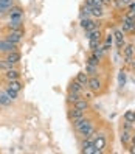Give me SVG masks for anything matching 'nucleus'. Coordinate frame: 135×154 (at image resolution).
<instances>
[{
	"instance_id": "423d86ee",
	"label": "nucleus",
	"mask_w": 135,
	"mask_h": 154,
	"mask_svg": "<svg viewBox=\"0 0 135 154\" xmlns=\"http://www.w3.org/2000/svg\"><path fill=\"white\" fill-rule=\"evenodd\" d=\"M71 123H73V129L76 132H79V131H82V129H87L88 126H92L93 125V120L88 119V117H82V119L75 120V122H71Z\"/></svg>"
},
{
	"instance_id": "7ed1b4c3",
	"label": "nucleus",
	"mask_w": 135,
	"mask_h": 154,
	"mask_svg": "<svg viewBox=\"0 0 135 154\" xmlns=\"http://www.w3.org/2000/svg\"><path fill=\"white\" fill-rule=\"evenodd\" d=\"M121 30L124 33H129V34H134L135 33V19H130L126 14H123L121 17Z\"/></svg>"
},
{
	"instance_id": "1a4fd4ad",
	"label": "nucleus",
	"mask_w": 135,
	"mask_h": 154,
	"mask_svg": "<svg viewBox=\"0 0 135 154\" xmlns=\"http://www.w3.org/2000/svg\"><path fill=\"white\" fill-rule=\"evenodd\" d=\"M8 17H10V19H20V20H23V8L19 6V5H13L10 8Z\"/></svg>"
},
{
	"instance_id": "58836bf2",
	"label": "nucleus",
	"mask_w": 135,
	"mask_h": 154,
	"mask_svg": "<svg viewBox=\"0 0 135 154\" xmlns=\"http://www.w3.org/2000/svg\"><path fill=\"white\" fill-rule=\"evenodd\" d=\"M121 2V5H123V8H128V5L132 2V0H120Z\"/></svg>"
},
{
	"instance_id": "dca6fc26",
	"label": "nucleus",
	"mask_w": 135,
	"mask_h": 154,
	"mask_svg": "<svg viewBox=\"0 0 135 154\" xmlns=\"http://www.w3.org/2000/svg\"><path fill=\"white\" fill-rule=\"evenodd\" d=\"M13 101L14 100L8 95L6 92H5V89L3 90H0V104H2L3 107H8V106H11L13 104Z\"/></svg>"
},
{
	"instance_id": "0eeeda50",
	"label": "nucleus",
	"mask_w": 135,
	"mask_h": 154,
	"mask_svg": "<svg viewBox=\"0 0 135 154\" xmlns=\"http://www.w3.org/2000/svg\"><path fill=\"white\" fill-rule=\"evenodd\" d=\"M79 25H81V28L86 30V31H93L96 28H100V23L96 20H93L92 17H84V19H81Z\"/></svg>"
},
{
	"instance_id": "412c9836",
	"label": "nucleus",
	"mask_w": 135,
	"mask_h": 154,
	"mask_svg": "<svg viewBox=\"0 0 135 154\" xmlns=\"http://www.w3.org/2000/svg\"><path fill=\"white\" fill-rule=\"evenodd\" d=\"M17 64H14V62H10L8 59H0V70L2 72H6V70H11V69H16Z\"/></svg>"
},
{
	"instance_id": "c9c22d12",
	"label": "nucleus",
	"mask_w": 135,
	"mask_h": 154,
	"mask_svg": "<svg viewBox=\"0 0 135 154\" xmlns=\"http://www.w3.org/2000/svg\"><path fill=\"white\" fill-rule=\"evenodd\" d=\"M0 5L2 6H8V8H11L14 5V0H0Z\"/></svg>"
},
{
	"instance_id": "c03bdc74",
	"label": "nucleus",
	"mask_w": 135,
	"mask_h": 154,
	"mask_svg": "<svg viewBox=\"0 0 135 154\" xmlns=\"http://www.w3.org/2000/svg\"><path fill=\"white\" fill-rule=\"evenodd\" d=\"M104 2H106L107 5H112V3H113V0H104Z\"/></svg>"
},
{
	"instance_id": "9b49d317",
	"label": "nucleus",
	"mask_w": 135,
	"mask_h": 154,
	"mask_svg": "<svg viewBox=\"0 0 135 154\" xmlns=\"http://www.w3.org/2000/svg\"><path fill=\"white\" fill-rule=\"evenodd\" d=\"M22 73L19 72V69H11V70H6L3 73V79L5 81H16V79H20Z\"/></svg>"
},
{
	"instance_id": "c756f323",
	"label": "nucleus",
	"mask_w": 135,
	"mask_h": 154,
	"mask_svg": "<svg viewBox=\"0 0 135 154\" xmlns=\"http://www.w3.org/2000/svg\"><path fill=\"white\" fill-rule=\"evenodd\" d=\"M124 120L130 122V123H135V111H126L124 112Z\"/></svg>"
},
{
	"instance_id": "72a5a7b5",
	"label": "nucleus",
	"mask_w": 135,
	"mask_h": 154,
	"mask_svg": "<svg viewBox=\"0 0 135 154\" xmlns=\"http://www.w3.org/2000/svg\"><path fill=\"white\" fill-rule=\"evenodd\" d=\"M88 44H90V50H95L96 47H100V44H101V42H100V41H95V39H90Z\"/></svg>"
},
{
	"instance_id": "e433bc0d",
	"label": "nucleus",
	"mask_w": 135,
	"mask_h": 154,
	"mask_svg": "<svg viewBox=\"0 0 135 154\" xmlns=\"http://www.w3.org/2000/svg\"><path fill=\"white\" fill-rule=\"evenodd\" d=\"M124 14L128 16V17H130V19H135V10H128Z\"/></svg>"
},
{
	"instance_id": "f3484780",
	"label": "nucleus",
	"mask_w": 135,
	"mask_h": 154,
	"mask_svg": "<svg viewBox=\"0 0 135 154\" xmlns=\"http://www.w3.org/2000/svg\"><path fill=\"white\" fill-rule=\"evenodd\" d=\"M19 28H23V20H20V19H10V23L6 25V30L13 31V30H19Z\"/></svg>"
},
{
	"instance_id": "a211bd4d",
	"label": "nucleus",
	"mask_w": 135,
	"mask_h": 154,
	"mask_svg": "<svg viewBox=\"0 0 135 154\" xmlns=\"http://www.w3.org/2000/svg\"><path fill=\"white\" fill-rule=\"evenodd\" d=\"M95 132H96V125L93 123L92 126H88L87 129H82V131H79V132H78V135H79L81 139H86V137H90V135H93Z\"/></svg>"
},
{
	"instance_id": "79ce46f5",
	"label": "nucleus",
	"mask_w": 135,
	"mask_h": 154,
	"mask_svg": "<svg viewBox=\"0 0 135 154\" xmlns=\"http://www.w3.org/2000/svg\"><path fill=\"white\" fill-rule=\"evenodd\" d=\"M129 152L135 154V145H130V148H129Z\"/></svg>"
},
{
	"instance_id": "39448f33",
	"label": "nucleus",
	"mask_w": 135,
	"mask_h": 154,
	"mask_svg": "<svg viewBox=\"0 0 135 154\" xmlns=\"http://www.w3.org/2000/svg\"><path fill=\"white\" fill-rule=\"evenodd\" d=\"M87 89L93 94H100L103 90V81L98 78V76H90L88 78V84H87Z\"/></svg>"
},
{
	"instance_id": "f704fd0d",
	"label": "nucleus",
	"mask_w": 135,
	"mask_h": 154,
	"mask_svg": "<svg viewBox=\"0 0 135 154\" xmlns=\"http://www.w3.org/2000/svg\"><path fill=\"white\" fill-rule=\"evenodd\" d=\"M8 13H10V8L0 5V17H5V16H8Z\"/></svg>"
},
{
	"instance_id": "7c9ffc66",
	"label": "nucleus",
	"mask_w": 135,
	"mask_h": 154,
	"mask_svg": "<svg viewBox=\"0 0 135 154\" xmlns=\"http://www.w3.org/2000/svg\"><path fill=\"white\" fill-rule=\"evenodd\" d=\"M126 84V72L124 70H121L120 73H118V86L120 87H123Z\"/></svg>"
},
{
	"instance_id": "20e7f679",
	"label": "nucleus",
	"mask_w": 135,
	"mask_h": 154,
	"mask_svg": "<svg viewBox=\"0 0 135 154\" xmlns=\"http://www.w3.org/2000/svg\"><path fill=\"white\" fill-rule=\"evenodd\" d=\"M123 62H124V66H129L130 64V61H132V56L135 55V45L134 44H126L124 47H123Z\"/></svg>"
},
{
	"instance_id": "393cba45",
	"label": "nucleus",
	"mask_w": 135,
	"mask_h": 154,
	"mask_svg": "<svg viewBox=\"0 0 135 154\" xmlns=\"http://www.w3.org/2000/svg\"><path fill=\"white\" fill-rule=\"evenodd\" d=\"M84 5H87V6H90V8H93V6H101V8H106V2L104 0H86V3Z\"/></svg>"
},
{
	"instance_id": "2eb2a0df",
	"label": "nucleus",
	"mask_w": 135,
	"mask_h": 154,
	"mask_svg": "<svg viewBox=\"0 0 135 154\" xmlns=\"http://www.w3.org/2000/svg\"><path fill=\"white\" fill-rule=\"evenodd\" d=\"M84 89H86V87H84V86L75 78V79L70 83V86H68V92H78V94H82V92H84Z\"/></svg>"
},
{
	"instance_id": "f03ea898",
	"label": "nucleus",
	"mask_w": 135,
	"mask_h": 154,
	"mask_svg": "<svg viewBox=\"0 0 135 154\" xmlns=\"http://www.w3.org/2000/svg\"><path fill=\"white\" fill-rule=\"evenodd\" d=\"M93 145H95V148H96V154H101L103 151H104V148H106V145H107V135L104 134V132H95V142H93Z\"/></svg>"
},
{
	"instance_id": "ea45409f",
	"label": "nucleus",
	"mask_w": 135,
	"mask_h": 154,
	"mask_svg": "<svg viewBox=\"0 0 135 154\" xmlns=\"http://www.w3.org/2000/svg\"><path fill=\"white\" fill-rule=\"evenodd\" d=\"M129 67H130L132 70H135V55L132 56V61H130V64H129Z\"/></svg>"
},
{
	"instance_id": "a18cd8bd",
	"label": "nucleus",
	"mask_w": 135,
	"mask_h": 154,
	"mask_svg": "<svg viewBox=\"0 0 135 154\" xmlns=\"http://www.w3.org/2000/svg\"><path fill=\"white\" fill-rule=\"evenodd\" d=\"M0 107H2V104H0Z\"/></svg>"
},
{
	"instance_id": "4be33fe9",
	"label": "nucleus",
	"mask_w": 135,
	"mask_h": 154,
	"mask_svg": "<svg viewBox=\"0 0 135 154\" xmlns=\"http://www.w3.org/2000/svg\"><path fill=\"white\" fill-rule=\"evenodd\" d=\"M6 87H11L13 90H16V92H20V90L23 89V84L20 79H16V81H6Z\"/></svg>"
},
{
	"instance_id": "5701e85b",
	"label": "nucleus",
	"mask_w": 135,
	"mask_h": 154,
	"mask_svg": "<svg viewBox=\"0 0 135 154\" xmlns=\"http://www.w3.org/2000/svg\"><path fill=\"white\" fill-rule=\"evenodd\" d=\"M88 78H90V76H88V75L86 73V72H79V73L76 75V79H78L79 83L82 84V86H84L86 89H87V84H88Z\"/></svg>"
},
{
	"instance_id": "ddd939ff",
	"label": "nucleus",
	"mask_w": 135,
	"mask_h": 154,
	"mask_svg": "<svg viewBox=\"0 0 135 154\" xmlns=\"http://www.w3.org/2000/svg\"><path fill=\"white\" fill-rule=\"evenodd\" d=\"M22 55L19 50H14V51H10V53H5V59H8L10 62H14V64H19Z\"/></svg>"
},
{
	"instance_id": "f257e3e1",
	"label": "nucleus",
	"mask_w": 135,
	"mask_h": 154,
	"mask_svg": "<svg viewBox=\"0 0 135 154\" xmlns=\"http://www.w3.org/2000/svg\"><path fill=\"white\" fill-rule=\"evenodd\" d=\"M23 36H25V28H19V30H13V31H8L5 34V39L6 41H10L16 45H19L23 39Z\"/></svg>"
},
{
	"instance_id": "37998d69",
	"label": "nucleus",
	"mask_w": 135,
	"mask_h": 154,
	"mask_svg": "<svg viewBox=\"0 0 135 154\" xmlns=\"http://www.w3.org/2000/svg\"><path fill=\"white\" fill-rule=\"evenodd\" d=\"M130 145H135V134H132V140H130Z\"/></svg>"
},
{
	"instance_id": "f8f14e48",
	"label": "nucleus",
	"mask_w": 135,
	"mask_h": 154,
	"mask_svg": "<svg viewBox=\"0 0 135 154\" xmlns=\"http://www.w3.org/2000/svg\"><path fill=\"white\" fill-rule=\"evenodd\" d=\"M113 36H115L116 48L123 50V47L126 45V42H124V31H123V30H115V31H113Z\"/></svg>"
},
{
	"instance_id": "473e14b6",
	"label": "nucleus",
	"mask_w": 135,
	"mask_h": 154,
	"mask_svg": "<svg viewBox=\"0 0 135 154\" xmlns=\"http://www.w3.org/2000/svg\"><path fill=\"white\" fill-rule=\"evenodd\" d=\"M92 53H93L95 56H98L100 59H103V58H104V53H106V51L103 50V47H96L95 50H92Z\"/></svg>"
},
{
	"instance_id": "c85d7f7f",
	"label": "nucleus",
	"mask_w": 135,
	"mask_h": 154,
	"mask_svg": "<svg viewBox=\"0 0 135 154\" xmlns=\"http://www.w3.org/2000/svg\"><path fill=\"white\" fill-rule=\"evenodd\" d=\"M96 70H98V67H96V66L86 64V73H87L88 76H96Z\"/></svg>"
},
{
	"instance_id": "cd10ccee",
	"label": "nucleus",
	"mask_w": 135,
	"mask_h": 154,
	"mask_svg": "<svg viewBox=\"0 0 135 154\" xmlns=\"http://www.w3.org/2000/svg\"><path fill=\"white\" fill-rule=\"evenodd\" d=\"M92 16H93V17H98V19H100V17H103V16H104V8H101V6H93V8H92Z\"/></svg>"
},
{
	"instance_id": "6e6552de",
	"label": "nucleus",
	"mask_w": 135,
	"mask_h": 154,
	"mask_svg": "<svg viewBox=\"0 0 135 154\" xmlns=\"http://www.w3.org/2000/svg\"><path fill=\"white\" fill-rule=\"evenodd\" d=\"M67 115H68L70 122H75V120H79V119H82V117H86V111H81V109H78V107H75V106H70Z\"/></svg>"
},
{
	"instance_id": "aec40b11",
	"label": "nucleus",
	"mask_w": 135,
	"mask_h": 154,
	"mask_svg": "<svg viewBox=\"0 0 135 154\" xmlns=\"http://www.w3.org/2000/svg\"><path fill=\"white\" fill-rule=\"evenodd\" d=\"M75 107H78V109H81V111H88V107H90V103H88V100L87 98H79L78 101L73 104Z\"/></svg>"
},
{
	"instance_id": "9d476101",
	"label": "nucleus",
	"mask_w": 135,
	"mask_h": 154,
	"mask_svg": "<svg viewBox=\"0 0 135 154\" xmlns=\"http://www.w3.org/2000/svg\"><path fill=\"white\" fill-rule=\"evenodd\" d=\"M14 50H17V45L16 44L6 41L5 38L0 39V53H10V51H14Z\"/></svg>"
},
{
	"instance_id": "4c0bfd02",
	"label": "nucleus",
	"mask_w": 135,
	"mask_h": 154,
	"mask_svg": "<svg viewBox=\"0 0 135 154\" xmlns=\"http://www.w3.org/2000/svg\"><path fill=\"white\" fill-rule=\"evenodd\" d=\"M112 42H113V34H107V36H106V44L112 45Z\"/></svg>"
},
{
	"instance_id": "4468645a",
	"label": "nucleus",
	"mask_w": 135,
	"mask_h": 154,
	"mask_svg": "<svg viewBox=\"0 0 135 154\" xmlns=\"http://www.w3.org/2000/svg\"><path fill=\"white\" fill-rule=\"evenodd\" d=\"M86 38L90 41V39H95V41H103V31H101V28H96V30H93V31H86Z\"/></svg>"
},
{
	"instance_id": "6ab92c4d",
	"label": "nucleus",
	"mask_w": 135,
	"mask_h": 154,
	"mask_svg": "<svg viewBox=\"0 0 135 154\" xmlns=\"http://www.w3.org/2000/svg\"><path fill=\"white\" fill-rule=\"evenodd\" d=\"M79 98H82V94H78V92H68V94H67V98H65V101H67V104L73 106Z\"/></svg>"
},
{
	"instance_id": "2f4dec72",
	"label": "nucleus",
	"mask_w": 135,
	"mask_h": 154,
	"mask_svg": "<svg viewBox=\"0 0 135 154\" xmlns=\"http://www.w3.org/2000/svg\"><path fill=\"white\" fill-rule=\"evenodd\" d=\"M5 92H6L8 95H10V97L14 100V101L17 100V95H19V92H16V90H13L11 87H6V86H5Z\"/></svg>"
},
{
	"instance_id": "b1692460",
	"label": "nucleus",
	"mask_w": 135,
	"mask_h": 154,
	"mask_svg": "<svg viewBox=\"0 0 135 154\" xmlns=\"http://www.w3.org/2000/svg\"><path fill=\"white\" fill-rule=\"evenodd\" d=\"M130 140H132V134H130V131L123 129V132H121V143L128 146V145H130Z\"/></svg>"
},
{
	"instance_id": "bb28decb",
	"label": "nucleus",
	"mask_w": 135,
	"mask_h": 154,
	"mask_svg": "<svg viewBox=\"0 0 135 154\" xmlns=\"http://www.w3.org/2000/svg\"><path fill=\"white\" fill-rule=\"evenodd\" d=\"M100 62H101V59L98 58V56H95L93 53L92 55H88V58H87V64H90V66H100Z\"/></svg>"
},
{
	"instance_id": "a878e982",
	"label": "nucleus",
	"mask_w": 135,
	"mask_h": 154,
	"mask_svg": "<svg viewBox=\"0 0 135 154\" xmlns=\"http://www.w3.org/2000/svg\"><path fill=\"white\" fill-rule=\"evenodd\" d=\"M79 16H81V19H84V17H90V16H92V8L87 6V5H84L82 8H81Z\"/></svg>"
},
{
	"instance_id": "a19ab883",
	"label": "nucleus",
	"mask_w": 135,
	"mask_h": 154,
	"mask_svg": "<svg viewBox=\"0 0 135 154\" xmlns=\"http://www.w3.org/2000/svg\"><path fill=\"white\" fill-rule=\"evenodd\" d=\"M128 10H135V2H134V0H132V2L128 5Z\"/></svg>"
}]
</instances>
